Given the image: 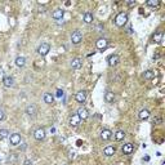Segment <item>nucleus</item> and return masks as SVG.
<instances>
[{"mask_svg": "<svg viewBox=\"0 0 165 165\" xmlns=\"http://www.w3.org/2000/svg\"><path fill=\"white\" fill-rule=\"evenodd\" d=\"M114 22H115V25L118 26V27H124V26L127 25V22H128V14L125 12H120L115 17Z\"/></svg>", "mask_w": 165, "mask_h": 165, "instance_id": "nucleus-1", "label": "nucleus"}, {"mask_svg": "<svg viewBox=\"0 0 165 165\" xmlns=\"http://www.w3.org/2000/svg\"><path fill=\"white\" fill-rule=\"evenodd\" d=\"M83 41V34L79 30H75L71 34V43L74 45H79Z\"/></svg>", "mask_w": 165, "mask_h": 165, "instance_id": "nucleus-2", "label": "nucleus"}, {"mask_svg": "<svg viewBox=\"0 0 165 165\" xmlns=\"http://www.w3.org/2000/svg\"><path fill=\"white\" fill-rule=\"evenodd\" d=\"M45 137H47V130L44 128H38L34 132V138L36 141H43V140H45Z\"/></svg>", "mask_w": 165, "mask_h": 165, "instance_id": "nucleus-3", "label": "nucleus"}, {"mask_svg": "<svg viewBox=\"0 0 165 165\" xmlns=\"http://www.w3.org/2000/svg\"><path fill=\"white\" fill-rule=\"evenodd\" d=\"M50 52V45L48 44V43H41L40 45H39V48H38V53L40 54V56H47L48 53Z\"/></svg>", "mask_w": 165, "mask_h": 165, "instance_id": "nucleus-4", "label": "nucleus"}, {"mask_svg": "<svg viewBox=\"0 0 165 165\" xmlns=\"http://www.w3.org/2000/svg\"><path fill=\"white\" fill-rule=\"evenodd\" d=\"M14 77L11 76V75H5L4 77H3V85L5 86V88H13L14 86Z\"/></svg>", "mask_w": 165, "mask_h": 165, "instance_id": "nucleus-5", "label": "nucleus"}, {"mask_svg": "<svg viewBox=\"0 0 165 165\" xmlns=\"http://www.w3.org/2000/svg\"><path fill=\"white\" fill-rule=\"evenodd\" d=\"M107 45H108V40L106 38H99L98 40L96 41V47H97V49H99V50H105L106 48H107Z\"/></svg>", "mask_w": 165, "mask_h": 165, "instance_id": "nucleus-6", "label": "nucleus"}, {"mask_svg": "<svg viewBox=\"0 0 165 165\" xmlns=\"http://www.w3.org/2000/svg\"><path fill=\"white\" fill-rule=\"evenodd\" d=\"M9 143L12 144V146H18L19 143H21V134L19 133H13L9 135Z\"/></svg>", "mask_w": 165, "mask_h": 165, "instance_id": "nucleus-7", "label": "nucleus"}, {"mask_svg": "<svg viewBox=\"0 0 165 165\" xmlns=\"http://www.w3.org/2000/svg\"><path fill=\"white\" fill-rule=\"evenodd\" d=\"M26 114H27L30 118H35L38 114V108L34 103H30V105L26 106Z\"/></svg>", "mask_w": 165, "mask_h": 165, "instance_id": "nucleus-8", "label": "nucleus"}, {"mask_svg": "<svg viewBox=\"0 0 165 165\" xmlns=\"http://www.w3.org/2000/svg\"><path fill=\"white\" fill-rule=\"evenodd\" d=\"M63 16H64V11H63L62 8H57V9H54L53 13H52V18L57 19V21H61V19L63 18Z\"/></svg>", "mask_w": 165, "mask_h": 165, "instance_id": "nucleus-9", "label": "nucleus"}, {"mask_svg": "<svg viewBox=\"0 0 165 165\" xmlns=\"http://www.w3.org/2000/svg\"><path fill=\"white\" fill-rule=\"evenodd\" d=\"M76 115L79 116L81 120H85V119L89 118V111H88V110H86L85 107H79V108H77Z\"/></svg>", "mask_w": 165, "mask_h": 165, "instance_id": "nucleus-10", "label": "nucleus"}, {"mask_svg": "<svg viewBox=\"0 0 165 165\" xmlns=\"http://www.w3.org/2000/svg\"><path fill=\"white\" fill-rule=\"evenodd\" d=\"M81 64H83V59L80 57H75L70 61V66L72 67V69H80Z\"/></svg>", "mask_w": 165, "mask_h": 165, "instance_id": "nucleus-11", "label": "nucleus"}, {"mask_svg": "<svg viewBox=\"0 0 165 165\" xmlns=\"http://www.w3.org/2000/svg\"><path fill=\"white\" fill-rule=\"evenodd\" d=\"M75 99H76V102H79V103H85V101H86V92L85 90H80V92H77L76 96H75Z\"/></svg>", "mask_w": 165, "mask_h": 165, "instance_id": "nucleus-12", "label": "nucleus"}, {"mask_svg": "<svg viewBox=\"0 0 165 165\" xmlns=\"http://www.w3.org/2000/svg\"><path fill=\"white\" fill-rule=\"evenodd\" d=\"M119 61H120V58H119L118 54H111V56L108 57V59H107L108 66H110V67H114V66H116V64L119 63Z\"/></svg>", "mask_w": 165, "mask_h": 165, "instance_id": "nucleus-13", "label": "nucleus"}, {"mask_svg": "<svg viewBox=\"0 0 165 165\" xmlns=\"http://www.w3.org/2000/svg\"><path fill=\"white\" fill-rule=\"evenodd\" d=\"M115 154H116V148L114 146H107V147H105V150H103V155L107 156V157L114 156Z\"/></svg>", "mask_w": 165, "mask_h": 165, "instance_id": "nucleus-14", "label": "nucleus"}, {"mask_svg": "<svg viewBox=\"0 0 165 165\" xmlns=\"http://www.w3.org/2000/svg\"><path fill=\"white\" fill-rule=\"evenodd\" d=\"M14 63H16V66H17V67L22 69V67H25V66H26V58H25L23 56H18V57H16Z\"/></svg>", "mask_w": 165, "mask_h": 165, "instance_id": "nucleus-15", "label": "nucleus"}, {"mask_svg": "<svg viewBox=\"0 0 165 165\" xmlns=\"http://www.w3.org/2000/svg\"><path fill=\"white\" fill-rule=\"evenodd\" d=\"M80 121H81V119L79 118V116H77L76 114L75 115H72L70 118V120H69V124L71 125V127H77V125L80 124Z\"/></svg>", "mask_w": 165, "mask_h": 165, "instance_id": "nucleus-16", "label": "nucleus"}, {"mask_svg": "<svg viewBox=\"0 0 165 165\" xmlns=\"http://www.w3.org/2000/svg\"><path fill=\"white\" fill-rule=\"evenodd\" d=\"M121 150H123V152H124L125 155H130L134 151V146H133V143H125L124 146H123Z\"/></svg>", "mask_w": 165, "mask_h": 165, "instance_id": "nucleus-17", "label": "nucleus"}, {"mask_svg": "<svg viewBox=\"0 0 165 165\" xmlns=\"http://www.w3.org/2000/svg\"><path fill=\"white\" fill-rule=\"evenodd\" d=\"M111 137H112V132L110 130V129H103V130L101 132V138L103 141L111 140Z\"/></svg>", "mask_w": 165, "mask_h": 165, "instance_id": "nucleus-18", "label": "nucleus"}, {"mask_svg": "<svg viewBox=\"0 0 165 165\" xmlns=\"http://www.w3.org/2000/svg\"><path fill=\"white\" fill-rule=\"evenodd\" d=\"M43 99H44V102L47 103V105H53V102H54V97L52 93H44V96H43Z\"/></svg>", "mask_w": 165, "mask_h": 165, "instance_id": "nucleus-19", "label": "nucleus"}, {"mask_svg": "<svg viewBox=\"0 0 165 165\" xmlns=\"http://www.w3.org/2000/svg\"><path fill=\"white\" fill-rule=\"evenodd\" d=\"M138 118H140V120H147V119L150 118V111H148L147 108L141 110L140 114H138Z\"/></svg>", "mask_w": 165, "mask_h": 165, "instance_id": "nucleus-20", "label": "nucleus"}, {"mask_svg": "<svg viewBox=\"0 0 165 165\" xmlns=\"http://www.w3.org/2000/svg\"><path fill=\"white\" fill-rule=\"evenodd\" d=\"M152 40H154V43L160 44L161 40H163V31H156L155 32L154 36H152Z\"/></svg>", "mask_w": 165, "mask_h": 165, "instance_id": "nucleus-21", "label": "nucleus"}, {"mask_svg": "<svg viewBox=\"0 0 165 165\" xmlns=\"http://www.w3.org/2000/svg\"><path fill=\"white\" fill-rule=\"evenodd\" d=\"M83 21H84V23H86V25H90L93 22V14L90 12H86V13H84V18H83Z\"/></svg>", "mask_w": 165, "mask_h": 165, "instance_id": "nucleus-22", "label": "nucleus"}, {"mask_svg": "<svg viewBox=\"0 0 165 165\" xmlns=\"http://www.w3.org/2000/svg\"><path fill=\"white\" fill-rule=\"evenodd\" d=\"M105 101L107 103H114V101H115V93L114 92H107L105 94Z\"/></svg>", "mask_w": 165, "mask_h": 165, "instance_id": "nucleus-23", "label": "nucleus"}, {"mask_svg": "<svg viewBox=\"0 0 165 165\" xmlns=\"http://www.w3.org/2000/svg\"><path fill=\"white\" fill-rule=\"evenodd\" d=\"M125 135H127V134H125L124 130H118V132H116V133L114 134V137H115L116 141H123V140L125 138Z\"/></svg>", "mask_w": 165, "mask_h": 165, "instance_id": "nucleus-24", "label": "nucleus"}, {"mask_svg": "<svg viewBox=\"0 0 165 165\" xmlns=\"http://www.w3.org/2000/svg\"><path fill=\"white\" fill-rule=\"evenodd\" d=\"M143 77L146 80H152L155 77V72L152 70H147V71H144V72H143Z\"/></svg>", "mask_w": 165, "mask_h": 165, "instance_id": "nucleus-25", "label": "nucleus"}, {"mask_svg": "<svg viewBox=\"0 0 165 165\" xmlns=\"http://www.w3.org/2000/svg\"><path fill=\"white\" fill-rule=\"evenodd\" d=\"M159 4H160L159 0H147L146 1V5L151 6V8H156V6H159Z\"/></svg>", "mask_w": 165, "mask_h": 165, "instance_id": "nucleus-26", "label": "nucleus"}, {"mask_svg": "<svg viewBox=\"0 0 165 165\" xmlns=\"http://www.w3.org/2000/svg\"><path fill=\"white\" fill-rule=\"evenodd\" d=\"M9 135H11V133H9L8 129H0V140H5Z\"/></svg>", "mask_w": 165, "mask_h": 165, "instance_id": "nucleus-27", "label": "nucleus"}, {"mask_svg": "<svg viewBox=\"0 0 165 165\" xmlns=\"http://www.w3.org/2000/svg\"><path fill=\"white\" fill-rule=\"evenodd\" d=\"M161 121H163V119H161V116H155L154 118V124L155 125H159V124H161Z\"/></svg>", "mask_w": 165, "mask_h": 165, "instance_id": "nucleus-28", "label": "nucleus"}, {"mask_svg": "<svg viewBox=\"0 0 165 165\" xmlns=\"http://www.w3.org/2000/svg\"><path fill=\"white\" fill-rule=\"evenodd\" d=\"M125 4L128 6H133V5H135V0H128V1H125Z\"/></svg>", "mask_w": 165, "mask_h": 165, "instance_id": "nucleus-29", "label": "nucleus"}, {"mask_svg": "<svg viewBox=\"0 0 165 165\" xmlns=\"http://www.w3.org/2000/svg\"><path fill=\"white\" fill-rule=\"evenodd\" d=\"M4 118H5V112L3 111L1 108H0V121H3V120H4Z\"/></svg>", "mask_w": 165, "mask_h": 165, "instance_id": "nucleus-30", "label": "nucleus"}, {"mask_svg": "<svg viewBox=\"0 0 165 165\" xmlns=\"http://www.w3.org/2000/svg\"><path fill=\"white\" fill-rule=\"evenodd\" d=\"M62 96H63V90L62 89H58L57 90V97L59 98V97H62Z\"/></svg>", "mask_w": 165, "mask_h": 165, "instance_id": "nucleus-31", "label": "nucleus"}, {"mask_svg": "<svg viewBox=\"0 0 165 165\" xmlns=\"http://www.w3.org/2000/svg\"><path fill=\"white\" fill-rule=\"evenodd\" d=\"M23 165H32V161H31V160H28V159H26V160H25V163H23Z\"/></svg>", "mask_w": 165, "mask_h": 165, "instance_id": "nucleus-32", "label": "nucleus"}]
</instances>
